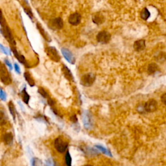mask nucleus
I'll use <instances>...</instances> for the list:
<instances>
[{
  "instance_id": "obj_19",
  "label": "nucleus",
  "mask_w": 166,
  "mask_h": 166,
  "mask_svg": "<svg viewBox=\"0 0 166 166\" xmlns=\"http://www.w3.org/2000/svg\"><path fill=\"white\" fill-rule=\"evenodd\" d=\"M21 95H22V99L23 101V102L25 103V104H29V101L30 99V96L28 94L27 91H26V88H24L22 90V92H21Z\"/></svg>"
},
{
  "instance_id": "obj_1",
  "label": "nucleus",
  "mask_w": 166,
  "mask_h": 166,
  "mask_svg": "<svg viewBox=\"0 0 166 166\" xmlns=\"http://www.w3.org/2000/svg\"><path fill=\"white\" fill-rule=\"evenodd\" d=\"M1 33L3 35V36L5 38L7 41L10 43L12 46H14L16 45V42L14 39L13 35L11 32V30L9 29V27H8V25H7V23L5 22V20L4 19L3 15H2V12H1Z\"/></svg>"
},
{
  "instance_id": "obj_34",
  "label": "nucleus",
  "mask_w": 166,
  "mask_h": 166,
  "mask_svg": "<svg viewBox=\"0 0 166 166\" xmlns=\"http://www.w3.org/2000/svg\"><path fill=\"white\" fill-rule=\"evenodd\" d=\"M161 101H162V102L163 104L166 105V93L162 95V97H161Z\"/></svg>"
},
{
  "instance_id": "obj_25",
  "label": "nucleus",
  "mask_w": 166,
  "mask_h": 166,
  "mask_svg": "<svg viewBox=\"0 0 166 166\" xmlns=\"http://www.w3.org/2000/svg\"><path fill=\"white\" fill-rule=\"evenodd\" d=\"M31 163V166H43L42 160L38 158H32Z\"/></svg>"
},
{
  "instance_id": "obj_5",
  "label": "nucleus",
  "mask_w": 166,
  "mask_h": 166,
  "mask_svg": "<svg viewBox=\"0 0 166 166\" xmlns=\"http://www.w3.org/2000/svg\"><path fill=\"white\" fill-rule=\"evenodd\" d=\"M95 81V75L93 73H90L84 75L81 79V84L84 86L89 87L92 86Z\"/></svg>"
},
{
  "instance_id": "obj_10",
  "label": "nucleus",
  "mask_w": 166,
  "mask_h": 166,
  "mask_svg": "<svg viewBox=\"0 0 166 166\" xmlns=\"http://www.w3.org/2000/svg\"><path fill=\"white\" fill-rule=\"evenodd\" d=\"M61 51L63 56L65 58L67 62H69L70 64H74L75 62V58L73 55L72 54V53L69 50H67L66 48H62Z\"/></svg>"
},
{
  "instance_id": "obj_2",
  "label": "nucleus",
  "mask_w": 166,
  "mask_h": 166,
  "mask_svg": "<svg viewBox=\"0 0 166 166\" xmlns=\"http://www.w3.org/2000/svg\"><path fill=\"white\" fill-rule=\"evenodd\" d=\"M0 78L4 85H9L12 83L11 76L9 74L7 67L3 64H1L0 66Z\"/></svg>"
},
{
  "instance_id": "obj_27",
  "label": "nucleus",
  "mask_w": 166,
  "mask_h": 166,
  "mask_svg": "<svg viewBox=\"0 0 166 166\" xmlns=\"http://www.w3.org/2000/svg\"><path fill=\"white\" fill-rule=\"evenodd\" d=\"M65 163H66V165L67 166H71L72 159L71 155H70L69 152L68 151H67L66 156H65Z\"/></svg>"
},
{
  "instance_id": "obj_18",
  "label": "nucleus",
  "mask_w": 166,
  "mask_h": 166,
  "mask_svg": "<svg viewBox=\"0 0 166 166\" xmlns=\"http://www.w3.org/2000/svg\"><path fill=\"white\" fill-rule=\"evenodd\" d=\"M23 75H24L25 81L27 82V83L29 84L30 86H31V87H33V86H34V85H35L34 81V79H32V76L31 75V74L29 73V71H25Z\"/></svg>"
},
{
  "instance_id": "obj_12",
  "label": "nucleus",
  "mask_w": 166,
  "mask_h": 166,
  "mask_svg": "<svg viewBox=\"0 0 166 166\" xmlns=\"http://www.w3.org/2000/svg\"><path fill=\"white\" fill-rule=\"evenodd\" d=\"M11 51H12V52L13 53V54L15 55L16 58H17L18 61H19L20 63H22V64H24L25 66L29 68V66L27 64V62L26 61V60H25L24 56H23L22 55H20L19 53H18V51H17V50H16V49L15 47H14V46L11 47Z\"/></svg>"
},
{
  "instance_id": "obj_3",
  "label": "nucleus",
  "mask_w": 166,
  "mask_h": 166,
  "mask_svg": "<svg viewBox=\"0 0 166 166\" xmlns=\"http://www.w3.org/2000/svg\"><path fill=\"white\" fill-rule=\"evenodd\" d=\"M55 148L56 149L58 153H63L67 150V147H68V143L64 141L62 138L58 137L56 138L54 142Z\"/></svg>"
},
{
  "instance_id": "obj_33",
  "label": "nucleus",
  "mask_w": 166,
  "mask_h": 166,
  "mask_svg": "<svg viewBox=\"0 0 166 166\" xmlns=\"http://www.w3.org/2000/svg\"><path fill=\"white\" fill-rule=\"evenodd\" d=\"M46 166H55L54 163H53V161L51 159H48L46 161Z\"/></svg>"
},
{
  "instance_id": "obj_16",
  "label": "nucleus",
  "mask_w": 166,
  "mask_h": 166,
  "mask_svg": "<svg viewBox=\"0 0 166 166\" xmlns=\"http://www.w3.org/2000/svg\"><path fill=\"white\" fill-rule=\"evenodd\" d=\"M36 27H37V29H38V31H40V32L42 36H43V38L45 39L47 42H50L51 41V39L50 38V35H49L46 32L45 30H44V29L42 27V25H41V24L40 23H36Z\"/></svg>"
},
{
  "instance_id": "obj_4",
  "label": "nucleus",
  "mask_w": 166,
  "mask_h": 166,
  "mask_svg": "<svg viewBox=\"0 0 166 166\" xmlns=\"http://www.w3.org/2000/svg\"><path fill=\"white\" fill-rule=\"evenodd\" d=\"M46 53L48 57L52 60L53 61L58 62L60 60V56L58 53V51L55 47L50 46L48 47L46 50Z\"/></svg>"
},
{
  "instance_id": "obj_30",
  "label": "nucleus",
  "mask_w": 166,
  "mask_h": 166,
  "mask_svg": "<svg viewBox=\"0 0 166 166\" xmlns=\"http://www.w3.org/2000/svg\"><path fill=\"white\" fill-rule=\"evenodd\" d=\"M0 97L2 101H5L7 98L6 93L3 90V89L1 88V92H0Z\"/></svg>"
},
{
  "instance_id": "obj_7",
  "label": "nucleus",
  "mask_w": 166,
  "mask_h": 166,
  "mask_svg": "<svg viewBox=\"0 0 166 166\" xmlns=\"http://www.w3.org/2000/svg\"><path fill=\"white\" fill-rule=\"evenodd\" d=\"M83 122L85 128L87 130L92 129L93 127L92 118L88 111H85L83 114Z\"/></svg>"
},
{
  "instance_id": "obj_11",
  "label": "nucleus",
  "mask_w": 166,
  "mask_h": 166,
  "mask_svg": "<svg viewBox=\"0 0 166 166\" xmlns=\"http://www.w3.org/2000/svg\"><path fill=\"white\" fill-rule=\"evenodd\" d=\"M81 15L78 13H75L70 15L68 18V22L72 25H77L81 23Z\"/></svg>"
},
{
  "instance_id": "obj_13",
  "label": "nucleus",
  "mask_w": 166,
  "mask_h": 166,
  "mask_svg": "<svg viewBox=\"0 0 166 166\" xmlns=\"http://www.w3.org/2000/svg\"><path fill=\"white\" fill-rule=\"evenodd\" d=\"M62 71L64 77L67 79V80L69 81H74V77L73 75V74H72L71 71H70V69L66 66V65H63Z\"/></svg>"
},
{
  "instance_id": "obj_21",
  "label": "nucleus",
  "mask_w": 166,
  "mask_h": 166,
  "mask_svg": "<svg viewBox=\"0 0 166 166\" xmlns=\"http://www.w3.org/2000/svg\"><path fill=\"white\" fill-rule=\"evenodd\" d=\"M140 16H141V18L144 20H148V18L150 17L151 13L149 11L147 8H144L142 9V11H141V13H140Z\"/></svg>"
},
{
  "instance_id": "obj_37",
  "label": "nucleus",
  "mask_w": 166,
  "mask_h": 166,
  "mask_svg": "<svg viewBox=\"0 0 166 166\" xmlns=\"http://www.w3.org/2000/svg\"><path fill=\"white\" fill-rule=\"evenodd\" d=\"M85 166H92V165H85Z\"/></svg>"
},
{
  "instance_id": "obj_17",
  "label": "nucleus",
  "mask_w": 166,
  "mask_h": 166,
  "mask_svg": "<svg viewBox=\"0 0 166 166\" xmlns=\"http://www.w3.org/2000/svg\"><path fill=\"white\" fill-rule=\"evenodd\" d=\"M3 141L6 145H11L13 142V136L12 133L8 132L5 134L3 136Z\"/></svg>"
},
{
  "instance_id": "obj_32",
  "label": "nucleus",
  "mask_w": 166,
  "mask_h": 166,
  "mask_svg": "<svg viewBox=\"0 0 166 166\" xmlns=\"http://www.w3.org/2000/svg\"><path fill=\"white\" fill-rule=\"evenodd\" d=\"M70 121H72L73 123H77L78 121L77 120V116L75 114H73L71 117H70Z\"/></svg>"
},
{
  "instance_id": "obj_15",
  "label": "nucleus",
  "mask_w": 166,
  "mask_h": 166,
  "mask_svg": "<svg viewBox=\"0 0 166 166\" xmlns=\"http://www.w3.org/2000/svg\"><path fill=\"white\" fill-rule=\"evenodd\" d=\"M93 22L97 25H100L104 22V18L103 15L99 13H97L92 16Z\"/></svg>"
},
{
  "instance_id": "obj_14",
  "label": "nucleus",
  "mask_w": 166,
  "mask_h": 166,
  "mask_svg": "<svg viewBox=\"0 0 166 166\" xmlns=\"http://www.w3.org/2000/svg\"><path fill=\"white\" fill-rule=\"evenodd\" d=\"M145 41L144 40H139L136 41L134 43V49L136 51H143L145 48Z\"/></svg>"
},
{
  "instance_id": "obj_29",
  "label": "nucleus",
  "mask_w": 166,
  "mask_h": 166,
  "mask_svg": "<svg viewBox=\"0 0 166 166\" xmlns=\"http://www.w3.org/2000/svg\"><path fill=\"white\" fill-rule=\"evenodd\" d=\"M0 47H1V50L2 52H3V53H5V54H6V55H11V53L10 52V51H9L8 49H7L5 48V47L2 45V44H1L0 45Z\"/></svg>"
},
{
  "instance_id": "obj_35",
  "label": "nucleus",
  "mask_w": 166,
  "mask_h": 166,
  "mask_svg": "<svg viewBox=\"0 0 166 166\" xmlns=\"http://www.w3.org/2000/svg\"><path fill=\"white\" fill-rule=\"evenodd\" d=\"M14 66H15V71L16 72H17L18 73H20V67L17 64H15V65H14Z\"/></svg>"
},
{
  "instance_id": "obj_9",
  "label": "nucleus",
  "mask_w": 166,
  "mask_h": 166,
  "mask_svg": "<svg viewBox=\"0 0 166 166\" xmlns=\"http://www.w3.org/2000/svg\"><path fill=\"white\" fill-rule=\"evenodd\" d=\"M145 111L147 112H153L158 108V103L155 99H150L145 103L144 105Z\"/></svg>"
},
{
  "instance_id": "obj_22",
  "label": "nucleus",
  "mask_w": 166,
  "mask_h": 166,
  "mask_svg": "<svg viewBox=\"0 0 166 166\" xmlns=\"http://www.w3.org/2000/svg\"><path fill=\"white\" fill-rule=\"evenodd\" d=\"M158 68V67L157 65L153 63V64H151L149 65L148 68H147V71H148L149 74H150V75L153 74V73H155L156 71H157Z\"/></svg>"
},
{
  "instance_id": "obj_20",
  "label": "nucleus",
  "mask_w": 166,
  "mask_h": 166,
  "mask_svg": "<svg viewBox=\"0 0 166 166\" xmlns=\"http://www.w3.org/2000/svg\"><path fill=\"white\" fill-rule=\"evenodd\" d=\"M95 147H96L98 150H99L101 152H102V153L104 154V155H106L109 156H110V157H112V155L111 152L108 149L105 148V147H104L103 146L100 145H95Z\"/></svg>"
},
{
  "instance_id": "obj_36",
  "label": "nucleus",
  "mask_w": 166,
  "mask_h": 166,
  "mask_svg": "<svg viewBox=\"0 0 166 166\" xmlns=\"http://www.w3.org/2000/svg\"><path fill=\"white\" fill-rule=\"evenodd\" d=\"M5 64L7 65V66L9 67V68H10V69L12 70V69H13V66H12V65H11V64L10 63V62H9L7 59L5 60Z\"/></svg>"
},
{
  "instance_id": "obj_31",
  "label": "nucleus",
  "mask_w": 166,
  "mask_h": 166,
  "mask_svg": "<svg viewBox=\"0 0 166 166\" xmlns=\"http://www.w3.org/2000/svg\"><path fill=\"white\" fill-rule=\"evenodd\" d=\"M1 117H0V121H1V125H3L5 123V118L4 117V113L2 111H1Z\"/></svg>"
},
{
  "instance_id": "obj_23",
  "label": "nucleus",
  "mask_w": 166,
  "mask_h": 166,
  "mask_svg": "<svg viewBox=\"0 0 166 166\" xmlns=\"http://www.w3.org/2000/svg\"><path fill=\"white\" fill-rule=\"evenodd\" d=\"M9 111L11 112V114L13 116V118L14 119V120L15 121L16 120V109H15V106L14 105L12 101H10L9 103Z\"/></svg>"
},
{
  "instance_id": "obj_8",
  "label": "nucleus",
  "mask_w": 166,
  "mask_h": 166,
  "mask_svg": "<svg viewBox=\"0 0 166 166\" xmlns=\"http://www.w3.org/2000/svg\"><path fill=\"white\" fill-rule=\"evenodd\" d=\"M96 38L98 42L103 44H108L111 39V34L108 32L102 31L97 34Z\"/></svg>"
},
{
  "instance_id": "obj_6",
  "label": "nucleus",
  "mask_w": 166,
  "mask_h": 166,
  "mask_svg": "<svg viewBox=\"0 0 166 166\" xmlns=\"http://www.w3.org/2000/svg\"><path fill=\"white\" fill-rule=\"evenodd\" d=\"M48 26L51 29L53 30L61 29L64 26V22H63V20L61 18H55L50 20V22L48 23Z\"/></svg>"
},
{
  "instance_id": "obj_26",
  "label": "nucleus",
  "mask_w": 166,
  "mask_h": 166,
  "mask_svg": "<svg viewBox=\"0 0 166 166\" xmlns=\"http://www.w3.org/2000/svg\"><path fill=\"white\" fill-rule=\"evenodd\" d=\"M85 153L86 154H88V155H97L99 154V152H98L96 149H93V148H90V147H87L86 148L85 151Z\"/></svg>"
},
{
  "instance_id": "obj_24",
  "label": "nucleus",
  "mask_w": 166,
  "mask_h": 166,
  "mask_svg": "<svg viewBox=\"0 0 166 166\" xmlns=\"http://www.w3.org/2000/svg\"><path fill=\"white\" fill-rule=\"evenodd\" d=\"M23 8L24 9L25 13L27 14V15L29 16V17L31 18V20L33 19V14L32 13V10L30 8V7L28 5H26L24 6L23 5Z\"/></svg>"
},
{
  "instance_id": "obj_28",
  "label": "nucleus",
  "mask_w": 166,
  "mask_h": 166,
  "mask_svg": "<svg viewBox=\"0 0 166 166\" xmlns=\"http://www.w3.org/2000/svg\"><path fill=\"white\" fill-rule=\"evenodd\" d=\"M38 93L40 94L44 98H47V99H50V95H49L48 93L47 92V91L46 90H44V88L42 87H40L38 90Z\"/></svg>"
}]
</instances>
